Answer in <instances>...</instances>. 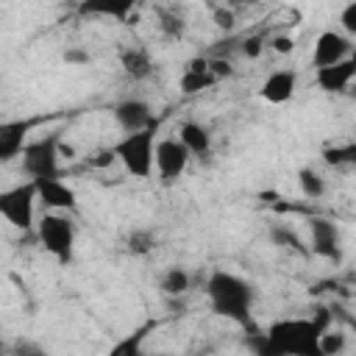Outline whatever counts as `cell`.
<instances>
[{
	"label": "cell",
	"instance_id": "2e32d148",
	"mask_svg": "<svg viewBox=\"0 0 356 356\" xmlns=\"http://www.w3.org/2000/svg\"><path fill=\"white\" fill-rule=\"evenodd\" d=\"M214 83H217V78L211 75L206 56L189 58V61L184 64V70H181V78H178V89H181L184 95H197V92L209 89V86H214Z\"/></svg>",
	"mask_w": 356,
	"mask_h": 356
},
{
	"label": "cell",
	"instance_id": "5bb4252c",
	"mask_svg": "<svg viewBox=\"0 0 356 356\" xmlns=\"http://www.w3.org/2000/svg\"><path fill=\"white\" fill-rule=\"evenodd\" d=\"M139 0H81L78 14L81 17H100V19H114V22H128Z\"/></svg>",
	"mask_w": 356,
	"mask_h": 356
},
{
	"label": "cell",
	"instance_id": "30bf717a",
	"mask_svg": "<svg viewBox=\"0 0 356 356\" xmlns=\"http://www.w3.org/2000/svg\"><path fill=\"white\" fill-rule=\"evenodd\" d=\"M356 78V53L345 56L342 61L337 64H328V67H317L314 70V83L317 89L328 92V95H342L348 92V86L353 83Z\"/></svg>",
	"mask_w": 356,
	"mask_h": 356
},
{
	"label": "cell",
	"instance_id": "7402d4cb",
	"mask_svg": "<svg viewBox=\"0 0 356 356\" xmlns=\"http://www.w3.org/2000/svg\"><path fill=\"white\" fill-rule=\"evenodd\" d=\"M267 236H270V242L275 245V248H286V250H295V253H306L309 248L300 242V236L289 228V225H270V231H267Z\"/></svg>",
	"mask_w": 356,
	"mask_h": 356
},
{
	"label": "cell",
	"instance_id": "8fae6325",
	"mask_svg": "<svg viewBox=\"0 0 356 356\" xmlns=\"http://www.w3.org/2000/svg\"><path fill=\"white\" fill-rule=\"evenodd\" d=\"M111 114H114V122L122 128V134H131V131H142V128L156 125L153 108L142 97H125V100H120L111 108Z\"/></svg>",
	"mask_w": 356,
	"mask_h": 356
},
{
	"label": "cell",
	"instance_id": "44dd1931",
	"mask_svg": "<svg viewBox=\"0 0 356 356\" xmlns=\"http://www.w3.org/2000/svg\"><path fill=\"white\" fill-rule=\"evenodd\" d=\"M156 19H159V31H161V36H164V39H170V42L181 39V36H184V31H186V22H184V17H181L178 11L159 8V11H156Z\"/></svg>",
	"mask_w": 356,
	"mask_h": 356
},
{
	"label": "cell",
	"instance_id": "ba28073f",
	"mask_svg": "<svg viewBox=\"0 0 356 356\" xmlns=\"http://www.w3.org/2000/svg\"><path fill=\"white\" fill-rule=\"evenodd\" d=\"M309 236H312V253L339 264L342 261V234L337 228V222L325 220V217H312L309 222Z\"/></svg>",
	"mask_w": 356,
	"mask_h": 356
},
{
	"label": "cell",
	"instance_id": "1f68e13d",
	"mask_svg": "<svg viewBox=\"0 0 356 356\" xmlns=\"http://www.w3.org/2000/svg\"><path fill=\"white\" fill-rule=\"evenodd\" d=\"M61 159H67V161H70V159H75V147H72V145H67L64 139H61Z\"/></svg>",
	"mask_w": 356,
	"mask_h": 356
},
{
	"label": "cell",
	"instance_id": "4dcf8cb0",
	"mask_svg": "<svg viewBox=\"0 0 356 356\" xmlns=\"http://www.w3.org/2000/svg\"><path fill=\"white\" fill-rule=\"evenodd\" d=\"M214 25L222 28V31H231L234 28V11L231 8H217L214 11Z\"/></svg>",
	"mask_w": 356,
	"mask_h": 356
},
{
	"label": "cell",
	"instance_id": "6da1fadb",
	"mask_svg": "<svg viewBox=\"0 0 356 356\" xmlns=\"http://www.w3.org/2000/svg\"><path fill=\"white\" fill-rule=\"evenodd\" d=\"M334 323V312L320 306L312 317H286L267 325L264 334L250 339V348L261 356H312L320 353V337Z\"/></svg>",
	"mask_w": 356,
	"mask_h": 356
},
{
	"label": "cell",
	"instance_id": "ffe728a7",
	"mask_svg": "<svg viewBox=\"0 0 356 356\" xmlns=\"http://www.w3.org/2000/svg\"><path fill=\"white\" fill-rule=\"evenodd\" d=\"M298 186H300V195L309 197V200H320L325 195V178L312 167L298 170Z\"/></svg>",
	"mask_w": 356,
	"mask_h": 356
},
{
	"label": "cell",
	"instance_id": "836d02e7",
	"mask_svg": "<svg viewBox=\"0 0 356 356\" xmlns=\"http://www.w3.org/2000/svg\"><path fill=\"white\" fill-rule=\"evenodd\" d=\"M234 3H259V0H234Z\"/></svg>",
	"mask_w": 356,
	"mask_h": 356
},
{
	"label": "cell",
	"instance_id": "7a4b0ae2",
	"mask_svg": "<svg viewBox=\"0 0 356 356\" xmlns=\"http://www.w3.org/2000/svg\"><path fill=\"white\" fill-rule=\"evenodd\" d=\"M206 295H209V303H211V312L225 317V320H234L239 325H248L250 323V312H253V284L228 273V270H214L209 278H206Z\"/></svg>",
	"mask_w": 356,
	"mask_h": 356
},
{
	"label": "cell",
	"instance_id": "4fadbf2b",
	"mask_svg": "<svg viewBox=\"0 0 356 356\" xmlns=\"http://www.w3.org/2000/svg\"><path fill=\"white\" fill-rule=\"evenodd\" d=\"M295 89H298V72L289 70V67H281V70H273L261 86H259V97L270 106H281L286 100L295 97Z\"/></svg>",
	"mask_w": 356,
	"mask_h": 356
},
{
	"label": "cell",
	"instance_id": "e0dca14e",
	"mask_svg": "<svg viewBox=\"0 0 356 356\" xmlns=\"http://www.w3.org/2000/svg\"><path fill=\"white\" fill-rule=\"evenodd\" d=\"M120 67L131 81H145L156 70V64H153V58L145 47H125L120 53Z\"/></svg>",
	"mask_w": 356,
	"mask_h": 356
},
{
	"label": "cell",
	"instance_id": "f546056e",
	"mask_svg": "<svg viewBox=\"0 0 356 356\" xmlns=\"http://www.w3.org/2000/svg\"><path fill=\"white\" fill-rule=\"evenodd\" d=\"M209 70H211V75L220 81V78H228V75H234V67H231V61L228 58H220V56H214V58H209Z\"/></svg>",
	"mask_w": 356,
	"mask_h": 356
},
{
	"label": "cell",
	"instance_id": "d6986e66",
	"mask_svg": "<svg viewBox=\"0 0 356 356\" xmlns=\"http://www.w3.org/2000/svg\"><path fill=\"white\" fill-rule=\"evenodd\" d=\"M159 286H161V292H164L167 298H181V295L189 292V286H192V275H189L186 267L172 264V267H167V270L161 273Z\"/></svg>",
	"mask_w": 356,
	"mask_h": 356
},
{
	"label": "cell",
	"instance_id": "d4e9b609",
	"mask_svg": "<svg viewBox=\"0 0 356 356\" xmlns=\"http://www.w3.org/2000/svg\"><path fill=\"white\" fill-rule=\"evenodd\" d=\"M345 342H348V334L328 328V331H323V337H320V353H323V356L342 353V350H345Z\"/></svg>",
	"mask_w": 356,
	"mask_h": 356
},
{
	"label": "cell",
	"instance_id": "5b68a950",
	"mask_svg": "<svg viewBox=\"0 0 356 356\" xmlns=\"http://www.w3.org/2000/svg\"><path fill=\"white\" fill-rule=\"evenodd\" d=\"M19 164L31 181L58 178L61 175V134H47V136L28 142L19 156Z\"/></svg>",
	"mask_w": 356,
	"mask_h": 356
},
{
	"label": "cell",
	"instance_id": "83f0119b",
	"mask_svg": "<svg viewBox=\"0 0 356 356\" xmlns=\"http://www.w3.org/2000/svg\"><path fill=\"white\" fill-rule=\"evenodd\" d=\"M61 61L67 64V67H86L89 61H92V56H89V50H83V47H67L64 53H61Z\"/></svg>",
	"mask_w": 356,
	"mask_h": 356
},
{
	"label": "cell",
	"instance_id": "ac0fdd59",
	"mask_svg": "<svg viewBox=\"0 0 356 356\" xmlns=\"http://www.w3.org/2000/svg\"><path fill=\"white\" fill-rule=\"evenodd\" d=\"M178 139L189 147L192 156H209L211 153V134L203 122H195V120H184L181 128H178Z\"/></svg>",
	"mask_w": 356,
	"mask_h": 356
},
{
	"label": "cell",
	"instance_id": "277c9868",
	"mask_svg": "<svg viewBox=\"0 0 356 356\" xmlns=\"http://www.w3.org/2000/svg\"><path fill=\"white\" fill-rule=\"evenodd\" d=\"M36 236L42 248L58 261L70 264L75 253V222L70 220L67 211H44L36 222Z\"/></svg>",
	"mask_w": 356,
	"mask_h": 356
},
{
	"label": "cell",
	"instance_id": "3957f363",
	"mask_svg": "<svg viewBox=\"0 0 356 356\" xmlns=\"http://www.w3.org/2000/svg\"><path fill=\"white\" fill-rule=\"evenodd\" d=\"M114 153L131 178H139V181L150 178V172L156 167V125L125 134L114 145Z\"/></svg>",
	"mask_w": 356,
	"mask_h": 356
},
{
	"label": "cell",
	"instance_id": "4316f807",
	"mask_svg": "<svg viewBox=\"0 0 356 356\" xmlns=\"http://www.w3.org/2000/svg\"><path fill=\"white\" fill-rule=\"evenodd\" d=\"M339 28L342 33H348L350 39H356V0L345 3L342 11H339Z\"/></svg>",
	"mask_w": 356,
	"mask_h": 356
},
{
	"label": "cell",
	"instance_id": "484cf974",
	"mask_svg": "<svg viewBox=\"0 0 356 356\" xmlns=\"http://www.w3.org/2000/svg\"><path fill=\"white\" fill-rule=\"evenodd\" d=\"M264 47H267V39H264L261 33H250V36H245V39L239 42V53H242L245 58H259Z\"/></svg>",
	"mask_w": 356,
	"mask_h": 356
},
{
	"label": "cell",
	"instance_id": "f1b7e54d",
	"mask_svg": "<svg viewBox=\"0 0 356 356\" xmlns=\"http://www.w3.org/2000/svg\"><path fill=\"white\" fill-rule=\"evenodd\" d=\"M267 44H270L275 53H281V56H289V53L295 50V39H292V36H286V33H278V36L267 39Z\"/></svg>",
	"mask_w": 356,
	"mask_h": 356
},
{
	"label": "cell",
	"instance_id": "52a82bcc",
	"mask_svg": "<svg viewBox=\"0 0 356 356\" xmlns=\"http://www.w3.org/2000/svg\"><path fill=\"white\" fill-rule=\"evenodd\" d=\"M189 147L178 139V136H167L156 142V170L161 175V181H178L186 167H189Z\"/></svg>",
	"mask_w": 356,
	"mask_h": 356
},
{
	"label": "cell",
	"instance_id": "9a60e30c",
	"mask_svg": "<svg viewBox=\"0 0 356 356\" xmlns=\"http://www.w3.org/2000/svg\"><path fill=\"white\" fill-rule=\"evenodd\" d=\"M28 131H31L28 120L0 122V161H14L17 156H22V150L28 145Z\"/></svg>",
	"mask_w": 356,
	"mask_h": 356
},
{
	"label": "cell",
	"instance_id": "d6a6232c",
	"mask_svg": "<svg viewBox=\"0 0 356 356\" xmlns=\"http://www.w3.org/2000/svg\"><path fill=\"white\" fill-rule=\"evenodd\" d=\"M345 323H348V328L356 334V314H345Z\"/></svg>",
	"mask_w": 356,
	"mask_h": 356
},
{
	"label": "cell",
	"instance_id": "603a6c76",
	"mask_svg": "<svg viewBox=\"0 0 356 356\" xmlns=\"http://www.w3.org/2000/svg\"><path fill=\"white\" fill-rule=\"evenodd\" d=\"M323 161L331 164V167H356V142L325 147L323 150Z\"/></svg>",
	"mask_w": 356,
	"mask_h": 356
},
{
	"label": "cell",
	"instance_id": "8992f818",
	"mask_svg": "<svg viewBox=\"0 0 356 356\" xmlns=\"http://www.w3.org/2000/svg\"><path fill=\"white\" fill-rule=\"evenodd\" d=\"M36 203H39L36 181H31V178L25 184H17V186L0 192V214H3V220L8 225L19 228V231H31L33 228Z\"/></svg>",
	"mask_w": 356,
	"mask_h": 356
},
{
	"label": "cell",
	"instance_id": "9c48e42d",
	"mask_svg": "<svg viewBox=\"0 0 356 356\" xmlns=\"http://www.w3.org/2000/svg\"><path fill=\"white\" fill-rule=\"evenodd\" d=\"M353 53V39L342 31H323L317 39H314V50H312V64L314 70L317 67H328V64H337L342 61L345 56Z\"/></svg>",
	"mask_w": 356,
	"mask_h": 356
},
{
	"label": "cell",
	"instance_id": "7c38bea8",
	"mask_svg": "<svg viewBox=\"0 0 356 356\" xmlns=\"http://www.w3.org/2000/svg\"><path fill=\"white\" fill-rule=\"evenodd\" d=\"M36 195L39 203L44 206V211H75L78 206V195L70 184L58 178H39L36 181Z\"/></svg>",
	"mask_w": 356,
	"mask_h": 356
},
{
	"label": "cell",
	"instance_id": "cb8c5ba5",
	"mask_svg": "<svg viewBox=\"0 0 356 356\" xmlns=\"http://www.w3.org/2000/svg\"><path fill=\"white\" fill-rule=\"evenodd\" d=\"M125 245H128V250H131L134 256H147V253L156 248V234L147 231V228H136V231L128 234Z\"/></svg>",
	"mask_w": 356,
	"mask_h": 356
}]
</instances>
